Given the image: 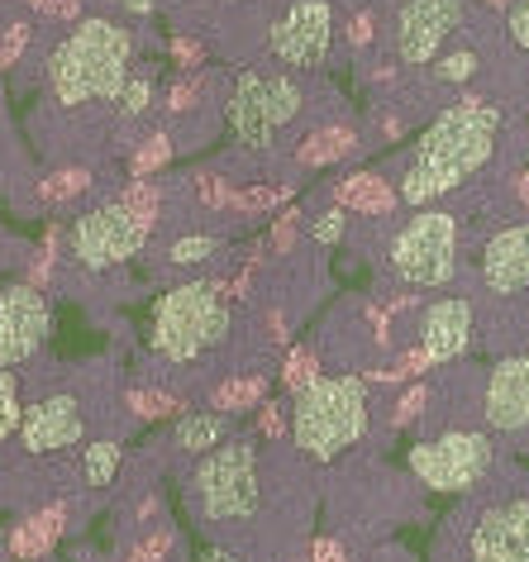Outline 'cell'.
<instances>
[{"label":"cell","instance_id":"6da1fadb","mask_svg":"<svg viewBox=\"0 0 529 562\" xmlns=\"http://www.w3.org/2000/svg\"><path fill=\"white\" fill-rule=\"evenodd\" d=\"M496 130H500V110L492 101H458L429 124L420 148L401 177V201L406 205H429L439 195L458 191L468 177L482 172V162L496 148Z\"/></svg>","mask_w":529,"mask_h":562},{"label":"cell","instance_id":"7a4b0ae2","mask_svg":"<svg viewBox=\"0 0 529 562\" xmlns=\"http://www.w3.org/2000/svg\"><path fill=\"white\" fill-rule=\"evenodd\" d=\"M134 38L110 20H81L48 58V91L58 105L115 101L130 81Z\"/></svg>","mask_w":529,"mask_h":562},{"label":"cell","instance_id":"3957f363","mask_svg":"<svg viewBox=\"0 0 529 562\" xmlns=\"http://www.w3.org/2000/svg\"><path fill=\"white\" fill-rule=\"evenodd\" d=\"M291 434L305 458H339L368 434V386L358 376H315L305 391H296Z\"/></svg>","mask_w":529,"mask_h":562},{"label":"cell","instance_id":"277c9868","mask_svg":"<svg viewBox=\"0 0 529 562\" xmlns=\"http://www.w3.org/2000/svg\"><path fill=\"white\" fill-rule=\"evenodd\" d=\"M229 305L211 281H182L153 311V348L172 362H196L201 353L225 344Z\"/></svg>","mask_w":529,"mask_h":562},{"label":"cell","instance_id":"5b68a950","mask_svg":"<svg viewBox=\"0 0 529 562\" xmlns=\"http://www.w3.org/2000/svg\"><path fill=\"white\" fill-rule=\"evenodd\" d=\"M191 486H196V505L211 525L258 515L262 491H258V448H254V439L220 443V448H211V453H201Z\"/></svg>","mask_w":529,"mask_h":562},{"label":"cell","instance_id":"8992f818","mask_svg":"<svg viewBox=\"0 0 529 562\" xmlns=\"http://www.w3.org/2000/svg\"><path fill=\"white\" fill-rule=\"evenodd\" d=\"M301 110V91L296 81L282 77V72H244L234 81L229 101H225V120L234 138L244 148H272L277 134L296 120Z\"/></svg>","mask_w":529,"mask_h":562},{"label":"cell","instance_id":"52a82bcc","mask_svg":"<svg viewBox=\"0 0 529 562\" xmlns=\"http://www.w3.org/2000/svg\"><path fill=\"white\" fill-rule=\"evenodd\" d=\"M453 252H458V224L443 210H420L415 220L401 224L392 238V272L406 286H443L453 277Z\"/></svg>","mask_w":529,"mask_h":562},{"label":"cell","instance_id":"ba28073f","mask_svg":"<svg viewBox=\"0 0 529 562\" xmlns=\"http://www.w3.org/2000/svg\"><path fill=\"white\" fill-rule=\"evenodd\" d=\"M148 224L130 215L120 201L110 205H95L87 210L81 220H72L67 229V244H72V258L87 267V272H101V267H115V262H130L138 248L148 244Z\"/></svg>","mask_w":529,"mask_h":562},{"label":"cell","instance_id":"9c48e42d","mask_svg":"<svg viewBox=\"0 0 529 562\" xmlns=\"http://www.w3.org/2000/svg\"><path fill=\"white\" fill-rule=\"evenodd\" d=\"M406 462L429 491H468L492 468V439L486 434H468V429L443 434L435 443H415Z\"/></svg>","mask_w":529,"mask_h":562},{"label":"cell","instance_id":"30bf717a","mask_svg":"<svg viewBox=\"0 0 529 562\" xmlns=\"http://www.w3.org/2000/svg\"><path fill=\"white\" fill-rule=\"evenodd\" d=\"M48 334H53V311L34 281L0 291V368H15V362L34 358Z\"/></svg>","mask_w":529,"mask_h":562},{"label":"cell","instance_id":"8fae6325","mask_svg":"<svg viewBox=\"0 0 529 562\" xmlns=\"http://www.w3.org/2000/svg\"><path fill=\"white\" fill-rule=\"evenodd\" d=\"M329 38H334V10L329 0H296L282 20L272 24V53L286 67H319L329 58Z\"/></svg>","mask_w":529,"mask_h":562},{"label":"cell","instance_id":"7c38bea8","mask_svg":"<svg viewBox=\"0 0 529 562\" xmlns=\"http://www.w3.org/2000/svg\"><path fill=\"white\" fill-rule=\"evenodd\" d=\"M458 24H463V0H406L396 15V53L401 63L420 67L443 48Z\"/></svg>","mask_w":529,"mask_h":562},{"label":"cell","instance_id":"4fadbf2b","mask_svg":"<svg viewBox=\"0 0 529 562\" xmlns=\"http://www.w3.org/2000/svg\"><path fill=\"white\" fill-rule=\"evenodd\" d=\"M468 562H529V501H500L492 505L468 543Z\"/></svg>","mask_w":529,"mask_h":562},{"label":"cell","instance_id":"5bb4252c","mask_svg":"<svg viewBox=\"0 0 529 562\" xmlns=\"http://www.w3.org/2000/svg\"><path fill=\"white\" fill-rule=\"evenodd\" d=\"M87 434L77 396H44L20 415V443L24 453H63Z\"/></svg>","mask_w":529,"mask_h":562},{"label":"cell","instance_id":"9a60e30c","mask_svg":"<svg viewBox=\"0 0 529 562\" xmlns=\"http://www.w3.org/2000/svg\"><path fill=\"white\" fill-rule=\"evenodd\" d=\"M472 344V305L463 296H443L420 315V353L429 362H449Z\"/></svg>","mask_w":529,"mask_h":562},{"label":"cell","instance_id":"2e32d148","mask_svg":"<svg viewBox=\"0 0 529 562\" xmlns=\"http://www.w3.org/2000/svg\"><path fill=\"white\" fill-rule=\"evenodd\" d=\"M486 425L492 429L529 425V353L496 362L492 382H486Z\"/></svg>","mask_w":529,"mask_h":562},{"label":"cell","instance_id":"e0dca14e","mask_svg":"<svg viewBox=\"0 0 529 562\" xmlns=\"http://www.w3.org/2000/svg\"><path fill=\"white\" fill-rule=\"evenodd\" d=\"M482 277L496 296H520L529 286V224H510L486 244Z\"/></svg>","mask_w":529,"mask_h":562},{"label":"cell","instance_id":"ac0fdd59","mask_svg":"<svg viewBox=\"0 0 529 562\" xmlns=\"http://www.w3.org/2000/svg\"><path fill=\"white\" fill-rule=\"evenodd\" d=\"M63 525H67V510H63V505H48V510L30 515L24 525L10 529V539H5L10 558H20V562L48 558L53 548H58V539H63Z\"/></svg>","mask_w":529,"mask_h":562},{"label":"cell","instance_id":"d6986e66","mask_svg":"<svg viewBox=\"0 0 529 562\" xmlns=\"http://www.w3.org/2000/svg\"><path fill=\"white\" fill-rule=\"evenodd\" d=\"M334 195H339V205H348L353 215H368V220H382V215H392V210L401 205L396 187H392L386 177H378V172H353V177H344Z\"/></svg>","mask_w":529,"mask_h":562},{"label":"cell","instance_id":"ffe728a7","mask_svg":"<svg viewBox=\"0 0 529 562\" xmlns=\"http://www.w3.org/2000/svg\"><path fill=\"white\" fill-rule=\"evenodd\" d=\"M353 148H358V134L348 130V124H325V130H315V134L301 138L296 158H301V167H329V162L348 158Z\"/></svg>","mask_w":529,"mask_h":562},{"label":"cell","instance_id":"44dd1931","mask_svg":"<svg viewBox=\"0 0 529 562\" xmlns=\"http://www.w3.org/2000/svg\"><path fill=\"white\" fill-rule=\"evenodd\" d=\"M225 439V415H187L182 425H177V448L182 453H211V448Z\"/></svg>","mask_w":529,"mask_h":562},{"label":"cell","instance_id":"7402d4cb","mask_svg":"<svg viewBox=\"0 0 529 562\" xmlns=\"http://www.w3.org/2000/svg\"><path fill=\"white\" fill-rule=\"evenodd\" d=\"M120 462H124V448H120V443H110V439H101V443H91V448H87V458H81V476H87V486L105 491L110 482H115Z\"/></svg>","mask_w":529,"mask_h":562},{"label":"cell","instance_id":"603a6c76","mask_svg":"<svg viewBox=\"0 0 529 562\" xmlns=\"http://www.w3.org/2000/svg\"><path fill=\"white\" fill-rule=\"evenodd\" d=\"M87 191H91L87 167H63V172L38 181V201H48V205H67V201H77V195H87Z\"/></svg>","mask_w":529,"mask_h":562},{"label":"cell","instance_id":"cb8c5ba5","mask_svg":"<svg viewBox=\"0 0 529 562\" xmlns=\"http://www.w3.org/2000/svg\"><path fill=\"white\" fill-rule=\"evenodd\" d=\"M268 396V376H234L215 386V411H248Z\"/></svg>","mask_w":529,"mask_h":562},{"label":"cell","instance_id":"d4e9b609","mask_svg":"<svg viewBox=\"0 0 529 562\" xmlns=\"http://www.w3.org/2000/svg\"><path fill=\"white\" fill-rule=\"evenodd\" d=\"M120 205L130 210V215H138L153 229V220H158V210H162V195H158V187H148L144 177H134L130 187H124V195H120Z\"/></svg>","mask_w":529,"mask_h":562},{"label":"cell","instance_id":"484cf974","mask_svg":"<svg viewBox=\"0 0 529 562\" xmlns=\"http://www.w3.org/2000/svg\"><path fill=\"white\" fill-rule=\"evenodd\" d=\"M172 162V138L167 134H148L144 144L134 148V158H130V172L134 177H148V172H158V167Z\"/></svg>","mask_w":529,"mask_h":562},{"label":"cell","instance_id":"4316f807","mask_svg":"<svg viewBox=\"0 0 529 562\" xmlns=\"http://www.w3.org/2000/svg\"><path fill=\"white\" fill-rule=\"evenodd\" d=\"M20 415H24V405H20V382L10 376L5 368H0V443L10 439V434L20 429Z\"/></svg>","mask_w":529,"mask_h":562},{"label":"cell","instance_id":"83f0119b","mask_svg":"<svg viewBox=\"0 0 529 562\" xmlns=\"http://www.w3.org/2000/svg\"><path fill=\"white\" fill-rule=\"evenodd\" d=\"M291 187L272 191V187H248V191H229V210H239V215H258V210H272L277 201H286Z\"/></svg>","mask_w":529,"mask_h":562},{"label":"cell","instance_id":"f1b7e54d","mask_svg":"<svg viewBox=\"0 0 529 562\" xmlns=\"http://www.w3.org/2000/svg\"><path fill=\"white\" fill-rule=\"evenodd\" d=\"M319 376V358H315V348H291V358H286V372H282V382L291 391H305Z\"/></svg>","mask_w":529,"mask_h":562},{"label":"cell","instance_id":"f546056e","mask_svg":"<svg viewBox=\"0 0 529 562\" xmlns=\"http://www.w3.org/2000/svg\"><path fill=\"white\" fill-rule=\"evenodd\" d=\"M130 411L144 415V419H162V415L182 411V401L167 396V391H130Z\"/></svg>","mask_w":529,"mask_h":562},{"label":"cell","instance_id":"4dcf8cb0","mask_svg":"<svg viewBox=\"0 0 529 562\" xmlns=\"http://www.w3.org/2000/svg\"><path fill=\"white\" fill-rule=\"evenodd\" d=\"M115 101H120V115H124V120L144 115L148 101H153V77H130V81H124V91L115 95Z\"/></svg>","mask_w":529,"mask_h":562},{"label":"cell","instance_id":"1f68e13d","mask_svg":"<svg viewBox=\"0 0 529 562\" xmlns=\"http://www.w3.org/2000/svg\"><path fill=\"white\" fill-rule=\"evenodd\" d=\"M435 77L439 81H472L477 77V53H449V58H439Z\"/></svg>","mask_w":529,"mask_h":562},{"label":"cell","instance_id":"d6a6232c","mask_svg":"<svg viewBox=\"0 0 529 562\" xmlns=\"http://www.w3.org/2000/svg\"><path fill=\"white\" fill-rule=\"evenodd\" d=\"M344 224H348V215H344V205H334V210H325V215H315V244H325V248H334L344 238Z\"/></svg>","mask_w":529,"mask_h":562},{"label":"cell","instance_id":"836d02e7","mask_svg":"<svg viewBox=\"0 0 529 562\" xmlns=\"http://www.w3.org/2000/svg\"><path fill=\"white\" fill-rule=\"evenodd\" d=\"M24 44H30V24H10L5 38H0V72H10V67L20 63Z\"/></svg>","mask_w":529,"mask_h":562},{"label":"cell","instance_id":"e575fe53","mask_svg":"<svg viewBox=\"0 0 529 562\" xmlns=\"http://www.w3.org/2000/svg\"><path fill=\"white\" fill-rule=\"evenodd\" d=\"M205 95V81L201 77H187V81H177L172 91H167V110H177V115H182V110H191Z\"/></svg>","mask_w":529,"mask_h":562},{"label":"cell","instance_id":"d590c367","mask_svg":"<svg viewBox=\"0 0 529 562\" xmlns=\"http://www.w3.org/2000/svg\"><path fill=\"white\" fill-rule=\"evenodd\" d=\"M220 244H215V238H182V244H172V262H205V258H211V252H215Z\"/></svg>","mask_w":529,"mask_h":562},{"label":"cell","instance_id":"8d00e7d4","mask_svg":"<svg viewBox=\"0 0 529 562\" xmlns=\"http://www.w3.org/2000/svg\"><path fill=\"white\" fill-rule=\"evenodd\" d=\"M167 543H172V533H153V539H144V543H138L134 548V553H130V562H162V553H167Z\"/></svg>","mask_w":529,"mask_h":562},{"label":"cell","instance_id":"74e56055","mask_svg":"<svg viewBox=\"0 0 529 562\" xmlns=\"http://www.w3.org/2000/svg\"><path fill=\"white\" fill-rule=\"evenodd\" d=\"M201 201L205 205H215V210H229V181H220V177H201Z\"/></svg>","mask_w":529,"mask_h":562},{"label":"cell","instance_id":"f35d334b","mask_svg":"<svg viewBox=\"0 0 529 562\" xmlns=\"http://www.w3.org/2000/svg\"><path fill=\"white\" fill-rule=\"evenodd\" d=\"M425 401H429V386H410V396L396 405V419H392V425H396V429H401V425H410V419L420 415V405H425Z\"/></svg>","mask_w":529,"mask_h":562},{"label":"cell","instance_id":"ab89813d","mask_svg":"<svg viewBox=\"0 0 529 562\" xmlns=\"http://www.w3.org/2000/svg\"><path fill=\"white\" fill-rule=\"evenodd\" d=\"M172 58H177V67H201L205 48L196 44V38H172Z\"/></svg>","mask_w":529,"mask_h":562},{"label":"cell","instance_id":"60d3db41","mask_svg":"<svg viewBox=\"0 0 529 562\" xmlns=\"http://www.w3.org/2000/svg\"><path fill=\"white\" fill-rule=\"evenodd\" d=\"M420 368H429V358L420 353V348H415V353H406V358H401L392 372H382V376H386V382H401V376H415Z\"/></svg>","mask_w":529,"mask_h":562},{"label":"cell","instance_id":"b9f144b4","mask_svg":"<svg viewBox=\"0 0 529 562\" xmlns=\"http://www.w3.org/2000/svg\"><path fill=\"white\" fill-rule=\"evenodd\" d=\"M30 5L48 20H72L77 15V0H30Z\"/></svg>","mask_w":529,"mask_h":562},{"label":"cell","instance_id":"7bdbcfd3","mask_svg":"<svg viewBox=\"0 0 529 562\" xmlns=\"http://www.w3.org/2000/svg\"><path fill=\"white\" fill-rule=\"evenodd\" d=\"M311 562H348V553H344L339 539H315L311 543Z\"/></svg>","mask_w":529,"mask_h":562},{"label":"cell","instance_id":"ee69618b","mask_svg":"<svg viewBox=\"0 0 529 562\" xmlns=\"http://www.w3.org/2000/svg\"><path fill=\"white\" fill-rule=\"evenodd\" d=\"M286 429V419H282V405H262V415H258V434H268V439H277V434Z\"/></svg>","mask_w":529,"mask_h":562},{"label":"cell","instance_id":"f6af8a7d","mask_svg":"<svg viewBox=\"0 0 529 562\" xmlns=\"http://www.w3.org/2000/svg\"><path fill=\"white\" fill-rule=\"evenodd\" d=\"M510 38H515L520 48H529V0L510 10Z\"/></svg>","mask_w":529,"mask_h":562},{"label":"cell","instance_id":"bcb514c9","mask_svg":"<svg viewBox=\"0 0 529 562\" xmlns=\"http://www.w3.org/2000/svg\"><path fill=\"white\" fill-rule=\"evenodd\" d=\"M296 210H286V215L282 220H277V229H272V244H277V252H286L291 248V234H296Z\"/></svg>","mask_w":529,"mask_h":562},{"label":"cell","instance_id":"7dc6e473","mask_svg":"<svg viewBox=\"0 0 529 562\" xmlns=\"http://www.w3.org/2000/svg\"><path fill=\"white\" fill-rule=\"evenodd\" d=\"M368 38H372V15H353V24H348V44L363 48Z\"/></svg>","mask_w":529,"mask_h":562},{"label":"cell","instance_id":"c3c4849f","mask_svg":"<svg viewBox=\"0 0 529 562\" xmlns=\"http://www.w3.org/2000/svg\"><path fill=\"white\" fill-rule=\"evenodd\" d=\"M201 562H244V558L234 553V548H220L215 543V548H205V553H201Z\"/></svg>","mask_w":529,"mask_h":562},{"label":"cell","instance_id":"681fc988","mask_svg":"<svg viewBox=\"0 0 529 562\" xmlns=\"http://www.w3.org/2000/svg\"><path fill=\"white\" fill-rule=\"evenodd\" d=\"M124 10H134V15H153V0H124Z\"/></svg>","mask_w":529,"mask_h":562},{"label":"cell","instance_id":"f907efd6","mask_svg":"<svg viewBox=\"0 0 529 562\" xmlns=\"http://www.w3.org/2000/svg\"><path fill=\"white\" fill-rule=\"evenodd\" d=\"M515 187H520V201L529 205V172H520V181H515Z\"/></svg>","mask_w":529,"mask_h":562},{"label":"cell","instance_id":"816d5d0a","mask_svg":"<svg viewBox=\"0 0 529 562\" xmlns=\"http://www.w3.org/2000/svg\"><path fill=\"white\" fill-rule=\"evenodd\" d=\"M486 5H492V10H506V5H510V0H486Z\"/></svg>","mask_w":529,"mask_h":562}]
</instances>
